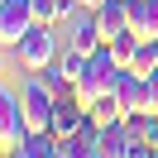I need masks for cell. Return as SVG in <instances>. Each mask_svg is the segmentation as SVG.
<instances>
[{"mask_svg":"<svg viewBox=\"0 0 158 158\" xmlns=\"http://www.w3.org/2000/svg\"><path fill=\"white\" fill-rule=\"evenodd\" d=\"M125 72H129V67L115 58V48H110V43H101V48L91 53V62H86V77L77 81V91H72V96H77L81 106L91 110V101H96V96H110V91L120 86V77H125Z\"/></svg>","mask_w":158,"mask_h":158,"instance_id":"obj_1","label":"cell"},{"mask_svg":"<svg viewBox=\"0 0 158 158\" xmlns=\"http://www.w3.org/2000/svg\"><path fill=\"white\" fill-rule=\"evenodd\" d=\"M24 139H29V115H24V96L19 91H0V153L10 158L24 148Z\"/></svg>","mask_w":158,"mask_h":158,"instance_id":"obj_2","label":"cell"},{"mask_svg":"<svg viewBox=\"0 0 158 158\" xmlns=\"http://www.w3.org/2000/svg\"><path fill=\"white\" fill-rule=\"evenodd\" d=\"M15 58L24 72H43L48 62H58V39H53V24H34L19 43H15Z\"/></svg>","mask_w":158,"mask_h":158,"instance_id":"obj_3","label":"cell"},{"mask_svg":"<svg viewBox=\"0 0 158 158\" xmlns=\"http://www.w3.org/2000/svg\"><path fill=\"white\" fill-rule=\"evenodd\" d=\"M29 29H34V5L29 0H0V43L15 48Z\"/></svg>","mask_w":158,"mask_h":158,"instance_id":"obj_4","label":"cell"},{"mask_svg":"<svg viewBox=\"0 0 158 158\" xmlns=\"http://www.w3.org/2000/svg\"><path fill=\"white\" fill-rule=\"evenodd\" d=\"M91 120V110L81 106L77 96H58V106H53V134L58 139H67V134H77L81 125Z\"/></svg>","mask_w":158,"mask_h":158,"instance_id":"obj_5","label":"cell"},{"mask_svg":"<svg viewBox=\"0 0 158 158\" xmlns=\"http://www.w3.org/2000/svg\"><path fill=\"white\" fill-rule=\"evenodd\" d=\"M115 96H120V106H125V115H144V110H148V77L125 72L120 86H115Z\"/></svg>","mask_w":158,"mask_h":158,"instance_id":"obj_6","label":"cell"},{"mask_svg":"<svg viewBox=\"0 0 158 158\" xmlns=\"http://www.w3.org/2000/svg\"><path fill=\"white\" fill-rule=\"evenodd\" d=\"M129 29L139 39H158V0H129Z\"/></svg>","mask_w":158,"mask_h":158,"instance_id":"obj_7","label":"cell"},{"mask_svg":"<svg viewBox=\"0 0 158 158\" xmlns=\"http://www.w3.org/2000/svg\"><path fill=\"white\" fill-rule=\"evenodd\" d=\"M58 144L62 139L53 134V129H29V139H24V148L15 158H58Z\"/></svg>","mask_w":158,"mask_h":158,"instance_id":"obj_8","label":"cell"},{"mask_svg":"<svg viewBox=\"0 0 158 158\" xmlns=\"http://www.w3.org/2000/svg\"><path fill=\"white\" fill-rule=\"evenodd\" d=\"M129 72H139V77H148V72H158V39H139L134 58H129Z\"/></svg>","mask_w":158,"mask_h":158,"instance_id":"obj_9","label":"cell"},{"mask_svg":"<svg viewBox=\"0 0 158 158\" xmlns=\"http://www.w3.org/2000/svg\"><path fill=\"white\" fill-rule=\"evenodd\" d=\"M58 62H62V72H67L72 81H81V77H86V62H91V53H81V48H67Z\"/></svg>","mask_w":158,"mask_h":158,"instance_id":"obj_10","label":"cell"},{"mask_svg":"<svg viewBox=\"0 0 158 158\" xmlns=\"http://www.w3.org/2000/svg\"><path fill=\"white\" fill-rule=\"evenodd\" d=\"M148 110L158 115V72H148Z\"/></svg>","mask_w":158,"mask_h":158,"instance_id":"obj_11","label":"cell"},{"mask_svg":"<svg viewBox=\"0 0 158 158\" xmlns=\"http://www.w3.org/2000/svg\"><path fill=\"white\" fill-rule=\"evenodd\" d=\"M81 5H86V10H101V5H106V0H81Z\"/></svg>","mask_w":158,"mask_h":158,"instance_id":"obj_12","label":"cell"}]
</instances>
